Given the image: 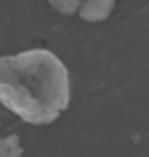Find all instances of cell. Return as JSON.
Segmentation results:
<instances>
[{
  "label": "cell",
  "mask_w": 149,
  "mask_h": 157,
  "mask_svg": "<svg viewBox=\"0 0 149 157\" xmlns=\"http://www.w3.org/2000/svg\"><path fill=\"white\" fill-rule=\"evenodd\" d=\"M69 103V71L53 52L31 48L0 56V104L23 122L50 125Z\"/></svg>",
  "instance_id": "1"
},
{
  "label": "cell",
  "mask_w": 149,
  "mask_h": 157,
  "mask_svg": "<svg viewBox=\"0 0 149 157\" xmlns=\"http://www.w3.org/2000/svg\"><path fill=\"white\" fill-rule=\"evenodd\" d=\"M61 15H79L88 23H99L111 16L116 0H48Z\"/></svg>",
  "instance_id": "2"
},
{
  "label": "cell",
  "mask_w": 149,
  "mask_h": 157,
  "mask_svg": "<svg viewBox=\"0 0 149 157\" xmlns=\"http://www.w3.org/2000/svg\"><path fill=\"white\" fill-rule=\"evenodd\" d=\"M24 149L18 135H8L0 138V157H23Z\"/></svg>",
  "instance_id": "3"
}]
</instances>
